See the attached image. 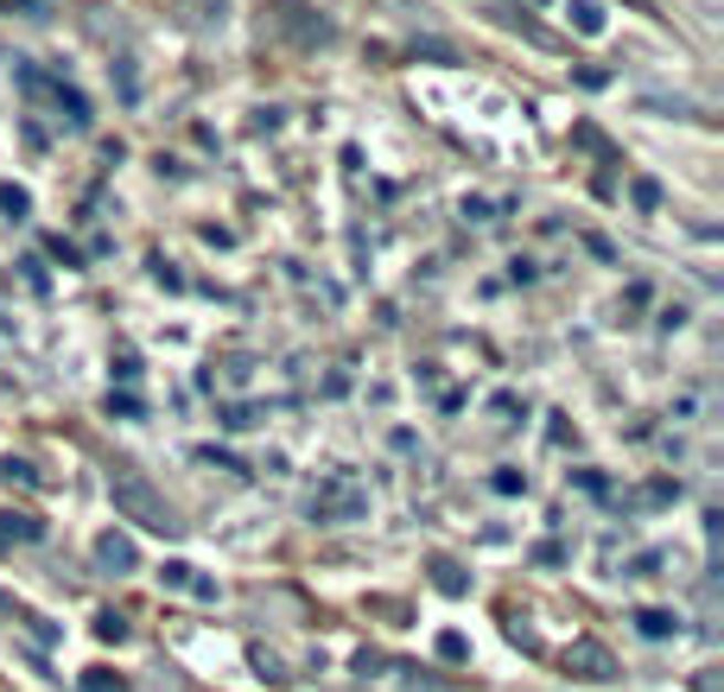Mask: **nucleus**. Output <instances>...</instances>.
<instances>
[{
	"mask_svg": "<svg viewBox=\"0 0 724 692\" xmlns=\"http://www.w3.org/2000/svg\"><path fill=\"white\" fill-rule=\"evenodd\" d=\"M108 496H115V509L128 514V521H140V528H153V534H166V540L179 534L172 502H166V496L140 477V470H115V477H108Z\"/></svg>",
	"mask_w": 724,
	"mask_h": 692,
	"instance_id": "nucleus-1",
	"label": "nucleus"
},
{
	"mask_svg": "<svg viewBox=\"0 0 724 692\" xmlns=\"http://www.w3.org/2000/svg\"><path fill=\"white\" fill-rule=\"evenodd\" d=\"M362 514H369V489H362L350 470L324 477V483H318V496H311V521H331V528H343V521H362Z\"/></svg>",
	"mask_w": 724,
	"mask_h": 692,
	"instance_id": "nucleus-2",
	"label": "nucleus"
},
{
	"mask_svg": "<svg viewBox=\"0 0 724 692\" xmlns=\"http://www.w3.org/2000/svg\"><path fill=\"white\" fill-rule=\"evenodd\" d=\"M96 565L121 578V572H134V565H140V546H134L121 528H108V534H96Z\"/></svg>",
	"mask_w": 724,
	"mask_h": 692,
	"instance_id": "nucleus-3",
	"label": "nucleus"
},
{
	"mask_svg": "<svg viewBox=\"0 0 724 692\" xmlns=\"http://www.w3.org/2000/svg\"><path fill=\"white\" fill-rule=\"evenodd\" d=\"M566 667L578 673V680H610V673H617V661H610L597 641H572V648H566Z\"/></svg>",
	"mask_w": 724,
	"mask_h": 692,
	"instance_id": "nucleus-4",
	"label": "nucleus"
},
{
	"mask_svg": "<svg viewBox=\"0 0 724 692\" xmlns=\"http://www.w3.org/2000/svg\"><path fill=\"white\" fill-rule=\"evenodd\" d=\"M159 578H166L172 590H191V597H216V585H210V578H198V565H184V560H172Z\"/></svg>",
	"mask_w": 724,
	"mask_h": 692,
	"instance_id": "nucleus-5",
	"label": "nucleus"
},
{
	"mask_svg": "<svg viewBox=\"0 0 724 692\" xmlns=\"http://www.w3.org/2000/svg\"><path fill=\"white\" fill-rule=\"evenodd\" d=\"M636 629H642L648 641H668L673 629H680V616L673 610H636Z\"/></svg>",
	"mask_w": 724,
	"mask_h": 692,
	"instance_id": "nucleus-6",
	"label": "nucleus"
},
{
	"mask_svg": "<svg viewBox=\"0 0 724 692\" xmlns=\"http://www.w3.org/2000/svg\"><path fill=\"white\" fill-rule=\"evenodd\" d=\"M566 13H572V26H578V32H592V39L604 32V7H597V0H572Z\"/></svg>",
	"mask_w": 724,
	"mask_h": 692,
	"instance_id": "nucleus-7",
	"label": "nucleus"
},
{
	"mask_svg": "<svg viewBox=\"0 0 724 692\" xmlns=\"http://www.w3.org/2000/svg\"><path fill=\"white\" fill-rule=\"evenodd\" d=\"M39 534H45V528H39L32 514H13V509L0 514V540H39Z\"/></svg>",
	"mask_w": 724,
	"mask_h": 692,
	"instance_id": "nucleus-8",
	"label": "nucleus"
},
{
	"mask_svg": "<svg viewBox=\"0 0 724 692\" xmlns=\"http://www.w3.org/2000/svg\"><path fill=\"white\" fill-rule=\"evenodd\" d=\"M77 686H83V692H134L128 680H121V673H108V667H89Z\"/></svg>",
	"mask_w": 724,
	"mask_h": 692,
	"instance_id": "nucleus-9",
	"label": "nucleus"
},
{
	"mask_svg": "<svg viewBox=\"0 0 724 692\" xmlns=\"http://www.w3.org/2000/svg\"><path fill=\"white\" fill-rule=\"evenodd\" d=\"M433 585H439L445 597H458V590H465V572H458L451 560H433Z\"/></svg>",
	"mask_w": 724,
	"mask_h": 692,
	"instance_id": "nucleus-10",
	"label": "nucleus"
},
{
	"mask_svg": "<svg viewBox=\"0 0 724 692\" xmlns=\"http://www.w3.org/2000/svg\"><path fill=\"white\" fill-rule=\"evenodd\" d=\"M0 210L13 216V223H26V210H32V198L20 191V184H0Z\"/></svg>",
	"mask_w": 724,
	"mask_h": 692,
	"instance_id": "nucleus-11",
	"label": "nucleus"
},
{
	"mask_svg": "<svg viewBox=\"0 0 724 692\" xmlns=\"http://www.w3.org/2000/svg\"><path fill=\"white\" fill-rule=\"evenodd\" d=\"M629 191H636V210H654V204H661V184H654V179H636Z\"/></svg>",
	"mask_w": 724,
	"mask_h": 692,
	"instance_id": "nucleus-12",
	"label": "nucleus"
},
{
	"mask_svg": "<svg viewBox=\"0 0 724 692\" xmlns=\"http://www.w3.org/2000/svg\"><path fill=\"white\" fill-rule=\"evenodd\" d=\"M96 636H103V641H121V636H128V622H121V616H103V622H96Z\"/></svg>",
	"mask_w": 724,
	"mask_h": 692,
	"instance_id": "nucleus-13",
	"label": "nucleus"
},
{
	"mask_svg": "<svg viewBox=\"0 0 724 692\" xmlns=\"http://www.w3.org/2000/svg\"><path fill=\"white\" fill-rule=\"evenodd\" d=\"M496 489H502V496H515V489H528V477H515V470H496Z\"/></svg>",
	"mask_w": 724,
	"mask_h": 692,
	"instance_id": "nucleus-14",
	"label": "nucleus"
},
{
	"mask_svg": "<svg viewBox=\"0 0 724 692\" xmlns=\"http://www.w3.org/2000/svg\"><path fill=\"white\" fill-rule=\"evenodd\" d=\"M439 654L445 661H465V636H439Z\"/></svg>",
	"mask_w": 724,
	"mask_h": 692,
	"instance_id": "nucleus-15",
	"label": "nucleus"
},
{
	"mask_svg": "<svg viewBox=\"0 0 724 692\" xmlns=\"http://www.w3.org/2000/svg\"><path fill=\"white\" fill-rule=\"evenodd\" d=\"M0 7H13V0H0Z\"/></svg>",
	"mask_w": 724,
	"mask_h": 692,
	"instance_id": "nucleus-16",
	"label": "nucleus"
}]
</instances>
